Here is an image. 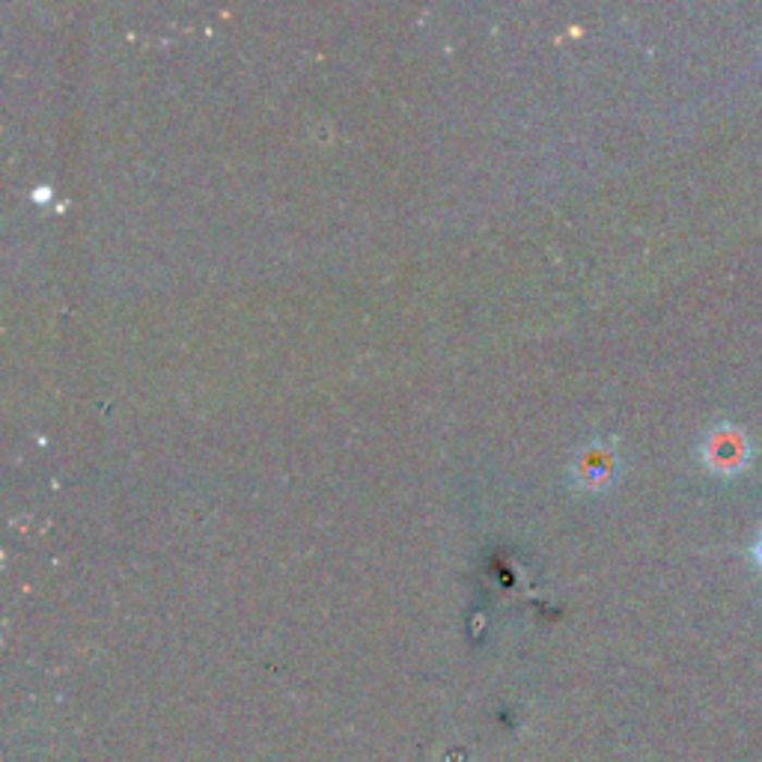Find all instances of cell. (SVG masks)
Here are the masks:
<instances>
[{
	"label": "cell",
	"mask_w": 762,
	"mask_h": 762,
	"mask_svg": "<svg viewBox=\"0 0 762 762\" xmlns=\"http://www.w3.org/2000/svg\"><path fill=\"white\" fill-rule=\"evenodd\" d=\"M706 462L721 474H729L739 468L741 462L748 459V447H745V438L736 432L733 427L715 429L706 441Z\"/></svg>",
	"instance_id": "obj_1"
},
{
	"label": "cell",
	"mask_w": 762,
	"mask_h": 762,
	"mask_svg": "<svg viewBox=\"0 0 762 762\" xmlns=\"http://www.w3.org/2000/svg\"><path fill=\"white\" fill-rule=\"evenodd\" d=\"M757 561H760V566H762V537L757 539Z\"/></svg>",
	"instance_id": "obj_3"
},
{
	"label": "cell",
	"mask_w": 762,
	"mask_h": 762,
	"mask_svg": "<svg viewBox=\"0 0 762 762\" xmlns=\"http://www.w3.org/2000/svg\"><path fill=\"white\" fill-rule=\"evenodd\" d=\"M611 477H614V453L605 444H590V447L578 453V459H575V480L581 482V486L599 489Z\"/></svg>",
	"instance_id": "obj_2"
}]
</instances>
